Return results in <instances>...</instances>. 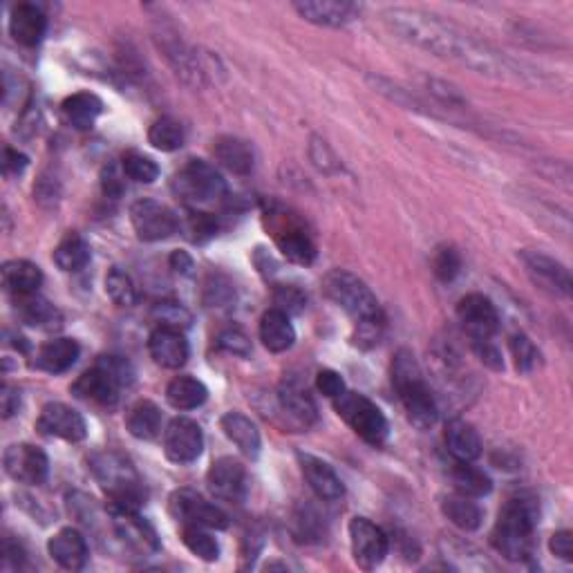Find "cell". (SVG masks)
Wrapping results in <instances>:
<instances>
[{
    "mask_svg": "<svg viewBox=\"0 0 573 573\" xmlns=\"http://www.w3.org/2000/svg\"><path fill=\"white\" fill-rule=\"evenodd\" d=\"M392 383L399 392V399L406 408L410 424L419 430H430L437 424L439 408L432 397L430 385L421 372L415 354L410 350H399L392 361Z\"/></svg>",
    "mask_w": 573,
    "mask_h": 573,
    "instance_id": "obj_3",
    "label": "cell"
},
{
    "mask_svg": "<svg viewBox=\"0 0 573 573\" xmlns=\"http://www.w3.org/2000/svg\"><path fill=\"white\" fill-rule=\"evenodd\" d=\"M27 164H30V159H27V155L18 153V150H14V148L5 146V150H3V175L7 177V180H9V177L21 175L27 168Z\"/></svg>",
    "mask_w": 573,
    "mask_h": 573,
    "instance_id": "obj_53",
    "label": "cell"
},
{
    "mask_svg": "<svg viewBox=\"0 0 573 573\" xmlns=\"http://www.w3.org/2000/svg\"><path fill=\"white\" fill-rule=\"evenodd\" d=\"M209 531L211 529H204V526L197 524H182V542L200 560L215 562L220 558V544Z\"/></svg>",
    "mask_w": 573,
    "mask_h": 573,
    "instance_id": "obj_39",
    "label": "cell"
},
{
    "mask_svg": "<svg viewBox=\"0 0 573 573\" xmlns=\"http://www.w3.org/2000/svg\"><path fill=\"white\" fill-rule=\"evenodd\" d=\"M204 300L209 307H227L233 300V287L229 280H224L222 276H211L206 280Z\"/></svg>",
    "mask_w": 573,
    "mask_h": 573,
    "instance_id": "obj_50",
    "label": "cell"
},
{
    "mask_svg": "<svg viewBox=\"0 0 573 573\" xmlns=\"http://www.w3.org/2000/svg\"><path fill=\"white\" fill-rule=\"evenodd\" d=\"M3 274V287L7 294L27 296V294H39V287L43 285V271L39 265H34L30 260H9L0 269Z\"/></svg>",
    "mask_w": 573,
    "mask_h": 573,
    "instance_id": "obj_29",
    "label": "cell"
},
{
    "mask_svg": "<svg viewBox=\"0 0 573 573\" xmlns=\"http://www.w3.org/2000/svg\"><path fill=\"white\" fill-rule=\"evenodd\" d=\"M511 354L515 359V368L522 374H529L535 368H538L540 363V352L538 347L533 345V341L526 334H515L511 336Z\"/></svg>",
    "mask_w": 573,
    "mask_h": 573,
    "instance_id": "obj_44",
    "label": "cell"
},
{
    "mask_svg": "<svg viewBox=\"0 0 573 573\" xmlns=\"http://www.w3.org/2000/svg\"><path fill=\"white\" fill-rule=\"evenodd\" d=\"M383 330H385V318L361 321V323H356V327H354L352 341H354V345H359L361 350H372V347L379 345Z\"/></svg>",
    "mask_w": 573,
    "mask_h": 573,
    "instance_id": "obj_48",
    "label": "cell"
},
{
    "mask_svg": "<svg viewBox=\"0 0 573 573\" xmlns=\"http://www.w3.org/2000/svg\"><path fill=\"white\" fill-rule=\"evenodd\" d=\"M148 352L159 368L180 370L189 361V343L180 330L157 327L148 338Z\"/></svg>",
    "mask_w": 573,
    "mask_h": 573,
    "instance_id": "obj_21",
    "label": "cell"
},
{
    "mask_svg": "<svg viewBox=\"0 0 573 573\" xmlns=\"http://www.w3.org/2000/svg\"><path fill=\"white\" fill-rule=\"evenodd\" d=\"M350 544L354 562L365 571L377 569L390 551V538L368 518H354L350 522Z\"/></svg>",
    "mask_w": 573,
    "mask_h": 573,
    "instance_id": "obj_13",
    "label": "cell"
},
{
    "mask_svg": "<svg viewBox=\"0 0 573 573\" xmlns=\"http://www.w3.org/2000/svg\"><path fill=\"white\" fill-rule=\"evenodd\" d=\"M106 294L112 303L119 307H130V305H135V300H137L133 280H130V276L117 267L110 269V274L106 276Z\"/></svg>",
    "mask_w": 573,
    "mask_h": 573,
    "instance_id": "obj_42",
    "label": "cell"
},
{
    "mask_svg": "<svg viewBox=\"0 0 573 573\" xmlns=\"http://www.w3.org/2000/svg\"><path fill=\"white\" fill-rule=\"evenodd\" d=\"M220 426L224 430V435H227V439L231 441V444L238 446L242 455H247V457L260 455V448H262L260 430L249 417H244L242 412L233 410L220 419Z\"/></svg>",
    "mask_w": 573,
    "mask_h": 573,
    "instance_id": "obj_30",
    "label": "cell"
},
{
    "mask_svg": "<svg viewBox=\"0 0 573 573\" xmlns=\"http://www.w3.org/2000/svg\"><path fill=\"white\" fill-rule=\"evenodd\" d=\"M441 511H444L450 524H455L457 529H462V531H477L484 520V513L482 509H479V504L475 502V497H468L462 493L444 497V502H441Z\"/></svg>",
    "mask_w": 573,
    "mask_h": 573,
    "instance_id": "obj_34",
    "label": "cell"
},
{
    "mask_svg": "<svg viewBox=\"0 0 573 573\" xmlns=\"http://www.w3.org/2000/svg\"><path fill=\"white\" fill-rule=\"evenodd\" d=\"M48 30V16L34 3H18L9 16V34L23 48L39 45Z\"/></svg>",
    "mask_w": 573,
    "mask_h": 573,
    "instance_id": "obj_22",
    "label": "cell"
},
{
    "mask_svg": "<svg viewBox=\"0 0 573 573\" xmlns=\"http://www.w3.org/2000/svg\"><path fill=\"white\" fill-rule=\"evenodd\" d=\"M112 526L121 540L135 551H157L159 542L153 526L139 518V511H112Z\"/></svg>",
    "mask_w": 573,
    "mask_h": 573,
    "instance_id": "obj_26",
    "label": "cell"
},
{
    "mask_svg": "<svg viewBox=\"0 0 573 573\" xmlns=\"http://www.w3.org/2000/svg\"><path fill=\"white\" fill-rule=\"evenodd\" d=\"M92 258L90 244L79 233H68L52 253L54 265L61 271H81Z\"/></svg>",
    "mask_w": 573,
    "mask_h": 573,
    "instance_id": "obj_36",
    "label": "cell"
},
{
    "mask_svg": "<svg viewBox=\"0 0 573 573\" xmlns=\"http://www.w3.org/2000/svg\"><path fill=\"white\" fill-rule=\"evenodd\" d=\"M260 341L262 345L267 347L269 352H287L291 345L296 343V330L294 325H291L289 316L285 312H280V309H269V312L262 316L260 321Z\"/></svg>",
    "mask_w": 573,
    "mask_h": 573,
    "instance_id": "obj_31",
    "label": "cell"
},
{
    "mask_svg": "<svg viewBox=\"0 0 573 573\" xmlns=\"http://www.w3.org/2000/svg\"><path fill=\"white\" fill-rule=\"evenodd\" d=\"M135 383V370L124 356H99L95 368L83 372L72 383V394L83 401H92L97 406H117L121 388Z\"/></svg>",
    "mask_w": 573,
    "mask_h": 573,
    "instance_id": "obj_5",
    "label": "cell"
},
{
    "mask_svg": "<svg viewBox=\"0 0 573 573\" xmlns=\"http://www.w3.org/2000/svg\"><path fill=\"white\" fill-rule=\"evenodd\" d=\"M549 549L556 558L571 562L573 560V535H571V531L553 533L551 542H549Z\"/></svg>",
    "mask_w": 573,
    "mask_h": 573,
    "instance_id": "obj_54",
    "label": "cell"
},
{
    "mask_svg": "<svg viewBox=\"0 0 573 573\" xmlns=\"http://www.w3.org/2000/svg\"><path fill=\"white\" fill-rule=\"evenodd\" d=\"M209 397V390L202 381L193 377H177L166 388V401L171 403L175 410H195Z\"/></svg>",
    "mask_w": 573,
    "mask_h": 573,
    "instance_id": "obj_37",
    "label": "cell"
},
{
    "mask_svg": "<svg viewBox=\"0 0 573 573\" xmlns=\"http://www.w3.org/2000/svg\"><path fill=\"white\" fill-rule=\"evenodd\" d=\"M206 484H209L213 497L229 504H240L249 491L247 471L233 457H222L213 462L209 475H206Z\"/></svg>",
    "mask_w": 573,
    "mask_h": 573,
    "instance_id": "obj_19",
    "label": "cell"
},
{
    "mask_svg": "<svg viewBox=\"0 0 573 573\" xmlns=\"http://www.w3.org/2000/svg\"><path fill=\"white\" fill-rule=\"evenodd\" d=\"M180 231H184V236L191 242L204 244L215 238V233H218V220H215L211 213L189 209V213L184 215V220H180Z\"/></svg>",
    "mask_w": 573,
    "mask_h": 573,
    "instance_id": "obj_41",
    "label": "cell"
},
{
    "mask_svg": "<svg viewBox=\"0 0 573 573\" xmlns=\"http://www.w3.org/2000/svg\"><path fill=\"white\" fill-rule=\"evenodd\" d=\"M153 318L159 327H168V330H186L191 325V312L180 303H157L153 309Z\"/></svg>",
    "mask_w": 573,
    "mask_h": 573,
    "instance_id": "obj_45",
    "label": "cell"
},
{
    "mask_svg": "<svg viewBox=\"0 0 573 573\" xmlns=\"http://www.w3.org/2000/svg\"><path fill=\"white\" fill-rule=\"evenodd\" d=\"M63 115L74 128L88 130L95 126L97 117L103 112V101L92 92H77L63 101Z\"/></svg>",
    "mask_w": 573,
    "mask_h": 573,
    "instance_id": "obj_35",
    "label": "cell"
},
{
    "mask_svg": "<svg viewBox=\"0 0 573 573\" xmlns=\"http://www.w3.org/2000/svg\"><path fill=\"white\" fill-rule=\"evenodd\" d=\"M334 410L365 444L383 446L390 435L388 419L368 397L359 392H343L334 399Z\"/></svg>",
    "mask_w": 573,
    "mask_h": 573,
    "instance_id": "obj_7",
    "label": "cell"
},
{
    "mask_svg": "<svg viewBox=\"0 0 573 573\" xmlns=\"http://www.w3.org/2000/svg\"><path fill=\"white\" fill-rule=\"evenodd\" d=\"M0 406H3V417L5 419L14 417L16 412H18V406H21V392H18L16 388H12V385H9V383H5L3 390H0Z\"/></svg>",
    "mask_w": 573,
    "mask_h": 573,
    "instance_id": "obj_56",
    "label": "cell"
},
{
    "mask_svg": "<svg viewBox=\"0 0 573 573\" xmlns=\"http://www.w3.org/2000/svg\"><path fill=\"white\" fill-rule=\"evenodd\" d=\"M323 291L334 305L341 307L345 314H350L356 323L385 318L377 296L372 294V289L365 285L359 276L350 274V271L345 269L330 271V274L323 278Z\"/></svg>",
    "mask_w": 573,
    "mask_h": 573,
    "instance_id": "obj_6",
    "label": "cell"
},
{
    "mask_svg": "<svg viewBox=\"0 0 573 573\" xmlns=\"http://www.w3.org/2000/svg\"><path fill=\"white\" fill-rule=\"evenodd\" d=\"M168 511L173 518L182 524H197L204 529L222 531L229 526V515L224 513L218 504L206 502L200 493L191 488H180L168 500Z\"/></svg>",
    "mask_w": 573,
    "mask_h": 573,
    "instance_id": "obj_10",
    "label": "cell"
},
{
    "mask_svg": "<svg viewBox=\"0 0 573 573\" xmlns=\"http://www.w3.org/2000/svg\"><path fill=\"white\" fill-rule=\"evenodd\" d=\"M432 271L441 280V283H453L462 271V256L455 247H441L437 249L435 258H432Z\"/></svg>",
    "mask_w": 573,
    "mask_h": 573,
    "instance_id": "obj_46",
    "label": "cell"
},
{
    "mask_svg": "<svg viewBox=\"0 0 573 573\" xmlns=\"http://www.w3.org/2000/svg\"><path fill=\"white\" fill-rule=\"evenodd\" d=\"M213 153L227 171L236 175H249L256 166V155H253L251 144L238 137H220L213 146Z\"/></svg>",
    "mask_w": 573,
    "mask_h": 573,
    "instance_id": "obj_32",
    "label": "cell"
},
{
    "mask_svg": "<svg viewBox=\"0 0 573 573\" xmlns=\"http://www.w3.org/2000/svg\"><path fill=\"white\" fill-rule=\"evenodd\" d=\"M383 21L399 39L412 43L415 48L455 61L468 70L484 74V77L524 79L529 74L524 72L520 63L435 14L421 12V9L392 7L383 12Z\"/></svg>",
    "mask_w": 573,
    "mask_h": 573,
    "instance_id": "obj_1",
    "label": "cell"
},
{
    "mask_svg": "<svg viewBox=\"0 0 573 573\" xmlns=\"http://www.w3.org/2000/svg\"><path fill=\"white\" fill-rule=\"evenodd\" d=\"M103 193L112 197V200H117V197L124 193V182H121L115 168H108V171L103 173Z\"/></svg>",
    "mask_w": 573,
    "mask_h": 573,
    "instance_id": "obj_57",
    "label": "cell"
},
{
    "mask_svg": "<svg viewBox=\"0 0 573 573\" xmlns=\"http://www.w3.org/2000/svg\"><path fill=\"white\" fill-rule=\"evenodd\" d=\"M457 321L471 341H491L500 330V314L491 298L468 294L457 303Z\"/></svg>",
    "mask_w": 573,
    "mask_h": 573,
    "instance_id": "obj_14",
    "label": "cell"
},
{
    "mask_svg": "<svg viewBox=\"0 0 573 573\" xmlns=\"http://www.w3.org/2000/svg\"><path fill=\"white\" fill-rule=\"evenodd\" d=\"M121 168H124V175L128 180L139 184H153L159 177V166L155 164V159L142 153H128L124 162H121Z\"/></svg>",
    "mask_w": 573,
    "mask_h": 573,
    "instance_id": "obj_43",
    "label": "cell"
},
{
    "mask_svg": "<svg viewBox=\"0 0 573 573\" xmlns=\"http://www.w3.org/2000/svg\"><path fill=\"white\" fill-rule=\"evenodd\" d=\"M520 260L535 287H540L542 291L558 298L571 296V274L562 262L533 249L520 251Z\"/></svg>",
    "mask_w": 573,
    "mask_h": 573,
    "instance_id": "obj_12",
    "label": "cell"
},
{
    "mask_svg": "<svg viewBox=\"0 0 573 573\" xmlns=\"http://www.w3.org/2000/svg\"><path fill=\"white\" fill-rule=\"evenodd\" d=\"M276 408L289 430H307L316 424V406L300 381L289 379L276 390Z\"/></svg>",
    "mask_w": 573,
    "mask_h": 573,
    "instance_id": "obj_17",
    "label": "cell"
},
{
    "mask_svg": "<svg viewBox=\"0 0 573 573\" xmlns=\"http://www.w3.org/2000/svg\"><path fill=\"white\" fill-rule=\"evenodd\" d=\"M193 258L186 251H175L171 256V269L177 271L182 276H191L193 274Z\"/></svg>",
    "mask_w": 573,
    "mask_h": 573,
    "instance_id": "obj_58",
    "label": "cell"
},
{
    "mask_svg": "<svg viewBox=\"0 0 573 573\" xmlns=\"http://www.w3.org/2000/svg\"><path fill=\"white\" fill-rule=\"evenodd\" d=\"M90 471L108 495V511H139L146 504V488L135 466L119 453H101L90 459Z\"/></svg>",
    "mask_w": 573,
    "mask_h": 573,
    "instance_id": "obj_4",
    "label": "cell"
},
{
    "mask_svg": "<svg viewBox=\"0 0 573 573\" xmlns=\"http://www.w3.org/2000/svg\"><path fill=\"white\" fill-rule=\"evenodd\" d=\"M444 441L448 453L453 455L455 462H475V459L482 455V439H479V432L464 419L448 421Z\"/></svg>",
    "mask_w": 573,
    "mask_h": 573,
    "instance_id": "obj_28",
    "label": "cell"
},
{
    "mask_svg": "<svg viewBox=\"0 0 573 573\" xmlns=\"http://www.w3.org/2000/svg\"><path fill=\"white\" fill-rule=\"evenodd\" d=\"M36 428L45 437H56L70 441V444H79V441L88 437L86 419L81 417V412L65 406V403H48V406H43Z\"/></svg>",
    "mask_w": 573,
    "mask_h": 573,
    "instance_id": "obj_18",
    "label": "cell"
},
{
    "mask_svg": "<svg viewBox=\"0 0 573 573\" xmlns=\"http://www.w3.org/2000/svg\"><path fill=\"white\" fill-rule=\"evenodd\" d=\"M48 553L61 569L81 571L88 565V542L77 529H61L50 538Z\"/></svg>",
    "mask_w": 573,
    "mask_h": 573,
    "instance_id": "obj_25",
    "label": "cell"
},
{
    "mask_svg": "<svg viewBox=\"0 0 573 573\" xmlns=\"http://www.w3.org/2000/svg\"><path fill=\"white\" fill-rule=\"evenodd\" d=\"M14 309L18 314V321L36 327V330L59 332L63 327V314L50 303L48 298H43L39 294L16 296Z\"/></svg>",
    "mask_w": 573,
    "mask_h": 573,
    "instance_id": "obj_24",
    "label": "cell"
},
{
    "mask_svg": "<svg viewBox=\"0 0 573 573\" xmlns=\"http://www.w3.org/2000/svg\"><path fill=\"white\" fill-rule=\"evenodd\" d=\"M294 9L307 23L321 27H343L359 16V7L354 3H338V0H300Z\"/></svg>",
    "mask_w": 573,
    "mask_h": 573,
    "instance_id": "obj_23",
    "label": "cell"
},
{
    "mask_svg": "<svg viewBox=\"0 0 573 573\" xmlns=\"http://www.w3.org/2000/svg\"><path fill=\"white\" fill-rule=\"evenodd\" d=\"M538 502L533 497H513L500 511L491 535L493 547L511 562H522L533 556V533L538 524Z\"/></svg>",
    "mask_w": 573,
    "mask_h": 573,
    "instance_id": "obj_2",
    "label": "cell"
},
{
    "mask_svg": "<svg viewBox=\"0 0 573 573\" xmlns=\"http://www.w3.org/2000/svg\"><path fill=\"white\" fill-rule=\"evenodd\" d=\"M473 350L479 359L484 361V365H488V368H493V370L504 368L502 354L497 352V347L491 341H473Z\"/></svg>",
    "mask_w": 573,
    "mask_h": 573,
    "instance_id": "obj_55",
    "label": "cell"
},
{
    "mask_svg": "<svg viewBox=\"0 0 573 573\" xmlns=\"http://www.w3.org/2000/svg\"><path fill=\"white\" fill-rule=\"evenodd\" d=\"M79 354H81V347L77 341H74V338H54V341L39 347L32 365L41 372L63 374V372H68L74 363H77Z\"/></svg>",
    "mask_w": 573,
    "mask_h": 573,
    "instance_id": "obj_27",
    "label": "cell"
},
{
    "mask_svg": "<svg viewBox=\"0 0 573 573\" xmlns=\"http://www.w3.org/2000/svg\"><path fill=\"white\" fill-rule=\"evenodd\" d=\"M173 191L186 204H209L227 197V182L215 166L204 159H191L173 177Z\"/></svg>",
    "mask_w": 573,
    "mask_h": 573,
    "instance_id": "obj_8",
    "label": "cell"
},
{
    "mask_svg": "<svg viewBox=\"0 0 573 573\" xmlns=\"http://www.w3.org/2000/svg\"><path fill=\"white\" fill-rule=\"evenodd\" d=\"M218 347L222 352L233 354V356H240V359H247L251 354V341L249 336L244 334L242 330H236V327H229V330L220 332L218 336Z\"/></svg>",
    "mask_w": 573,
    "mask_h": 573,
    "instance_id": "obj_49",
    "label": "cell"
},
{
    "mask_svg": "<svg viewBox=\"0 0 573 573\" xmlns=\"http://www.w3.org/2000/svg\"><path fill=\"white\" fill-rule=\"evenodd\" d=\"M298 462H300L303 477L307 479L309 488L316 493L318 500L338 502L345 495L343 479L338 477L334 468L327 462H323V459L307 455V453H298Z\"/></svg>",
    "mask_w": 573,
    "mask_h": 573,
    "instance_id": "obj_20",
    "label": "cell"
},
{
    "mask_svg": "<svg viewBox=\"0 0 573 573\" xmlns=\"http://www.w3.org/2000/svg\"><path fill=\"white\" fill-rule=\"evenodd\" d=\"M204 450V432L193 419L177 417L164 430V453L173 464H193Z\"/></svg>",
    "mask_w": 573,
    "mask_h": 573,
    "instance_id": "obj_16",
    "label": "cell"
},
{
    "mask_svg": "<svg viewBox=\"0 0 573 573\" xmlns=\"http://www.w3.org/2000/svg\"><path fill=\"white\" fill-rule=\"evenodd\" d=\"M130 222L139 240L159 242L180 231V218L166 204L155 200H137L130 209Z\"/></svg>",
    "mask_w": 573,
    "mask_h": 573,
    "instance_id": "obj_11",
    "label": "cell"
},
{
    "mask_svg": "<svg viewBox=\"0 0 573 573\" xmlns=\"http://www.w3.org/2000/svg\"><path fill=\"white\" fill-rule=\"evenodd\" d=\"M450 479L457 488V493L468 497H484L493 491V482L482 468L473 466V462H455L453 471H450Z\"/></svg>",
    "mask_w": 573,
    "mask_h": 573,
    "instance_id": "obj_38",
    "label": "cell"
},
{
    "mask_svg": "<svg viewBox=\"0 0 573 573\" xmlns=\"http://www.w3.org/2000/svg\"><path fill=\"white\" fill-rule=\"evenodd\" d=\"M148 142L162 153H173V150L184 146V128L173 117H162L150 126Z\"/></svg>",
    "mask_w": 573,
    "mask_h": 573,
    "instance_id": "obj_40",
    "label": "cell"
},
{
    "mask_svg": "<svg viewBox=\"0 0 573 573\" xmlns=\"http://www.w3.org/2000/svg\"><path fill=\"white\" fill-rule=\"evenodd\" d=\"M296 526H298V540L309 542L321 538V522H318V515L312 506H305L296 515Z\"/></svg>",
    "mask_w": 573,
    "mask_h": 573,
    "instance_id": "obj_51",
    "label": "cell"
},
{
    "mask_svg": "<svg viewBox=\"0 0 573 573\" xmlns=\"http://www.w3.org/2000/svg\"><path fill=\"white\" fill-rule=\"evenodd\" d=\"M162 410L153 401L142 399L130 406L126 415V428L130 435L142 441H153L162 432Z\"/></svg>",
    "mask_w": 573,
    "mask_h": 573,
    "instance_id": "obj_33",
    "label": "cell"
},
{
    "mask_svg": "<svg viewBox=\"0 0 573 573\" xmlns=\"http://www.w3.org/2000/svg\"><path fill=\"white\" fill-rule=\"evenodd\" d=\"M316 388H318V392L323 394V397L334 401L338 394L345 392V381H343L341 374L334 372V370H321L316 377Z\"/></svg>",
    "mask_w": 573,
    "mask_h": 573,
    "instance_id": "obj_52",
    "label": "cell"
},
{
    "mask_svg": "<svg viewBox=\"0 0 573 573\" xmlns=\"http://www.w3.org/2000/svg\"><path fill=\"white\" fill-rule=\"evenodd\" d=\"M274 305L287 316L300 314L307 307V296L294 285H278L274 289Z\"/></svg>",
    "mask_w": 573,
    "mask_h": 573,
    "instance_id": "obj_47",
    "label": "cell"
},
{
    "mask_svg": "<svg viewBox=\"0 0 573 573\" xmlns=\"http://www.w3.org/2000/svg\"><path fill=\"white\" fill-rule=\"evenodd\" d=\"M271 215V231L274 240L283 256L300 267H309L316 260V244L312 236L305 231L294 215L289 213H269Z\"/></svg>",
    "mask_w": 573,
    "mask_h": 573,
    "instance_id": "obj_9",
    "label": "cell"
},
{
    "mask_svg": "<svg viewBox=\"0 0 573 573\" xmlns=\"http://www.w3.org/2000/svg\"><path fill=\"white\" fill-rule=\"evenodd\" d=\"M5 473L21 484L39 486L50 475V459L39 446L14 444L3 455Z\"/></svg>",
    "mask_w": 573,
    "mask_h": 573,
    "instance_id": "obj_15",
    "label": "cell"
}]
</instances>
